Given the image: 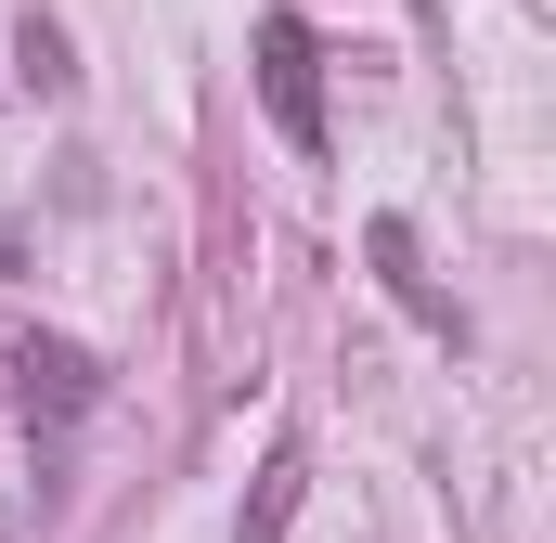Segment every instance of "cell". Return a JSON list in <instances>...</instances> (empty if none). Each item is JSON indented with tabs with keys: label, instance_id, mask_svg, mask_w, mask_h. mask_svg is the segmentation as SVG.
Listing matches in <instances>:
<instances>
[{
	"label": "cell",
	"instance_id": "obj_1",
	"mask_svg": "<svg viewBox=\"0 0 556 543\" xmlns=\"http://www.w3.org/2000/svg\"><path fill=\"white\" fill-rule=\"evenodd\" d=\"M260 104L298 155H324V39L298 13H260Z\"/></svg>",
	"mask_w": 556,
	"mask_h": 543
},
{
	"label": "cell",
	"instance_id": "obj_2",
	"mask_svg": "<svg viewBox=\"0 0 556 543\" xmlns=\"http://www.w3.org/2000/svg\"><path fill=\"white\" fill-rule=\"evenodd\" d=\"M363 260H376V285H389V298L415 311L427 337H453V350H466V311H453V298L427 285V260H415V220H376V233H363Z\"/></svg>",
	"mask_w": 556,
	"mask_h": 543
},
{
	"label": "cell",
	"instance_id": "obj_3",
	"mask_svg": "<svg viewBox=\"0 0 556 543\" xmlns=\"http://www.w3.org/2000/svg\"><path fill=\"white\" fill-rule=\"evenodd\" d=\"M13 376H26V402H52V414H91V402H104V376H91V350H78V337H26V350H13Z\"/></svg>",
	"mask_w": 556,
	"mask_h": 543
},
{
	"label": "cell",
	"instance_id": "obj_4",
	"mask_svg": "<svg viewBox=\"0 0 556 543\" xmlns=\"http://www.w3.org/2000/svg\"><path fill=\"white\" fill-rule=\"evenodd\" d=\"M298 492H311V466H298V453H273V466H260V505L233 518V543H285V518H298Z\"/></svg>",
	"mask_w": 556,
	"mask_h": 543
},
{
	"label": "cell",
	"instance_id": "obj_5",
	"mask_svg": "<svg viewBox=\"0 0 556 543\" xmlns=\"http://www.w3.org/2000/svg\"><path fill=\"white\" fill-rule=\"evenodd\" d=\"M13 52H26V78H39V91H65V78H78V65H65V39H52L39 13H26V39H13Z\"/></svg>",
	"mask_w": 556,
	"mask_h": 543
},
{
	"label": "cell",
	"instance_id": "obj_6",
	"mask_svg": "<svg viewBox=\"0 0 556 543\" xmlns=\"http://www.w3.org/2000/svg\"><path fill=\"white\" fill-rule=\"evenodd\" d=\"M13 260H26V233H13V220H0V285H13Z\"/></svg>",
	"mask_w": 556,
	"mask_h": 543
},
{
	"label": "cell",
	"instance_id": "obj_7",
	"mask_svg": "<svg viewBox=\"0 0 556 543\" xmlns=\"http://www.w3.org/2000/svg\"><path fill=\"white\" fill-rule=\"evenodd\" d=\"M415 26H427V39H440V0H415Z\"/></svg>",
	"mask_w": 556,
	"mask_h": 543
}]
</instances>
